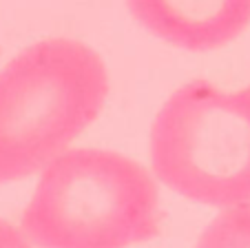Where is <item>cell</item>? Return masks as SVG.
<instances>
[{"mask_svg":"<svg viewBox=\"0 0 250 248\" xmlns=\"http://www.w3.org/2000/svg\"><path fill=\"white\" fill-rule=\"evenodd\" d=\"M109 73L80 40L47 38L0 69V184L44 171L100 115Z\"/></svg>","mask_w":250,"mask_h":248,"instance_id":"obj_1","label":"cell"},{"mask_svg":"<svg viewBox=\"0 0 250 248\" xmlns=\"http://www.w3.org/2000/svg\"><path fill=\"white\" fill-rule=\"evenodd\" d=\"M20 228L36 248H128L160 235V191L118 151L69 149L42 171Z\"/></svg>","mask_w":250,"mask_h":248,"instance_id":"obj_2","label":"cell"},{"mask_svg":"<svg viewBox=\"0 0 250 248\" xmlns=\"http://www.w3.org/2000/svg\"><path fill=\"white\" fill-rule=\"evenodd\" d=\"M151 166L197 204L250 202V87L222 91L199 78L173 91L153 120Z\"/></svg>","mask_w":250,"mask_h":248,"instance_id":"obj_3","label":"cell"},{"mask_svg":"<svg viewBox=\"0 0 250 248\" xmlns=\"http://www.w3.org/2000/svg\"><path fill=\"white\" fill-rule=\"evenodd\" d=\"M131 16L160 40L186 51H212L250 24V0H126Z\"/></svg>","mask_w":250,"mask_h":248,"instance_id":"obj_4","label":"cell"},{"mask_svg":"<svg viewBox=\"0 0 250 248\" xmlns=\"http://www.w3.org/2000/svg\"><path fill=\"white\" fill-rule=\"evenodd\" d=\"M195 248H250V202L222 208L199 233Z\"/></svg>","mask_w":250,"mask_h":248,"instance_id":"obj_5","label":"cell"},{"mask_svg":"<svg viewBox=\"0 0 250 248\" xmlns=\"http://www.w3.org/2000/svg\"><path fill=\"white\" fill-rule=\"evenodd\" d=\"M0 248H33V244L27 239L22 228L0 217Z\"/></svg>","mask_w":250,"mask_h":248,"instance_id":"obj_6","label":"cell"}]
</instances>
